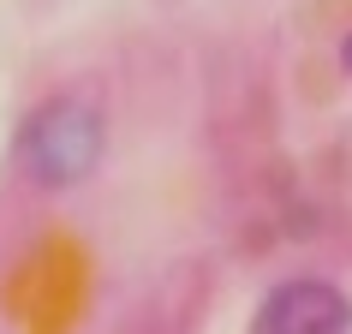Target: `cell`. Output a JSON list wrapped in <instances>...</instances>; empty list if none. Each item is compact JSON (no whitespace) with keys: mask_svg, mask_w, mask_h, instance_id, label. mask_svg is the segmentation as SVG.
Segmentation results:
<instances>
[{"mask_svg":"<svg viewBox=\"0 0 352 334\" xmlns=\"http://www.w3.org/2000/svg\"><path fill=\"white\" fill-rule=\"evenodd\" d=\"M102 149H108V120L90 108V102H78V96H54V102H42L19 131V162L24 173L48 191H66L78 179H90L96 162H102Z\"/></svg>","mask_w":352,"mask_h":334,"instance_id":"1","label":"cell"},{"mask_svg":"<svg viewBox=\"0 0 352 334\" xmlns=\"http://www.w3.org/2000/svg\"><path fill=\"white\" fill-rule=\"evenodd\" d=\"M245 334H352V298L322 275H293L263 293Z\"/></svg>","mask_w":352,"mask_h":334,"instance_id":"2","label":"cell"},{"mask_svg":"<svg viewBox=\"0 0 352 334\" xmlns=\"http://www.w3.org/2000/svg\"><path fill=\"white\" fill-rule=\"evenodd\" d=\"M340 66H346V72H352V36L340 42Z\"/></svg>","mask_w":352,"mask_h":334,"instance_id":"3","label":"cell"}]
</instances>
